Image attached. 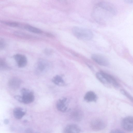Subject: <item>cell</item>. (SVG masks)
<instances>
[{"label": "cell", "instance_id": "1", "mask_svg": "<svg viewBox=\"0 0 133 133\" xmlns=\"http://www.w3.org/2000/svg\"><path fill=\"white\" fill-rule=\"evenodd\" d=\"M72 32L76 37L80 40L88 41L93 37V34L91 30L82 27L75 26L72 28Z\"/></svg>", "mask_w": 133, "mask_h": 133}, {"label": "cell", "instance_id": "2", "mask_svg": "<svg viewBox=\"0 0 133 133\" xmlns=\"http://www.w3.org/2000/svg\"><path fill=\"white\" fill-rule=\"evenodd\" d=\"M21 91V95L14 96V98L17 100L25 104L31 103L34 101V96L32 91L27 89L23 88Z\"/></svg>", "mask_w": 133, "mask_h": 133}, {"label": "cell", "instance_id": "3", "mask_svg": "<svg viewBox=\"0 0 133 133\" xmlns=\"http://www.w3.org/2000/svg\"><path fill=\"white\" fill-rule=\"evenodd\" d=\"M100 72L102 76L103 83L111 84L116 88L119 87V84L113 76L103 71H101Z\"/></svg>", "mask_w": 133, "mask_h": 133}, {"label": "cell", "instance_id": "4", "mask_svg": "<svg viewBox=\"0 0 133 133\" xmlns=\"http://www.w3.org/2000/svg\"><path fill=\"white\" fill-rule=\"evenodd\" d=\"M121 125L125 130L128 132L133 131V117L128 116L122 120Z\"/></svg>", "mask_w": 133, "mask_h": 133}, {"label": "cell", "instance_id": "5", "mask_svg": "<svg viewBox=\"0 0 133 133\" xmlns=\"http://www.w3.org/2000/svg\"><path fill=\"white\" fill-rule=\"evenodd\" d=\"M92 59L99 65L104 66H107L109 63L108 59L105 57L100 54H94L91 56Z\"/></svg>", "mask_w": 133, "mask_h": 133}, {"label": "cell", "instance_id": "6", "mask_svg": "<svg viewBox=\"0 0 133 133\" xmlns=\"http://www.w3.org/2000/svg\"><path fill=\"white\" fill-rule=\"evenodd\" d=\"M36 65L37 71L38 73H42L46 72L48 69L49 63L45 59H40L38 60Z\"/></svg>", "mask_w": 133, "mask_h": 133}, {"label": "cell", "instance_id": "7", "mask_svg": "<svg viewBox=\"0 0 133 133\" xmlns=\"http://www.w3.org/2000/svg\"><path fill=\"white\" fill-rule=\"evenodd\" d=\"M106 124L104 122L100 119H95L93 120L90 123V127L94 130L98 131L105 128Z\"/></svg>", "mask_w": 133, "mask_h": 133}, {"label": "cell", "instance_id": "8", "mask_svg": "<svg viewBox=\"0 0 133 133\" xmlns=\"http://www.w3.org/2000/svg\"><path fill=\"white\" fill-rule=\"evenodd\" d=\"M14 58L18 67H24L26 65L27 63V59L24 55L17 54L14 55Z\"/></svg>", "mask_w": 133, "mask_h": 133}, {"label": "cell", "instance_id": "9", "mask_svg": "<svg viewBox=\"0 0 133 133\" xmlns=\"http://www.w3.org/2000/svg\"><path fill=\"white\" fill-rule=\"evenodd\" d=\"M57 109L62 112H65L67 109V99L65 97H62L58 99L56 104Z\"/></svg>", "mask_w": 133, "mask_h": 133}, {"label": "cell", "instance_id": "10", "mask_svg": "<svg viewBox=\"0 0 133 133\" xmlns=\"http://www.w3.org/2000/svg\"><path fill=\"white\" fill-rule=\"evenodd\" d=\"M80 129L77 125L71 124L67 125L64 130V133H80Z\"/></svg>", "mask_w": 133, "mask_h": 133}, {"label": "cell", "instance_id": "11", "mask_svg": "<svg viewBox=\"0 0 133 133\" xmlns=\"http://www.w3.org/2000/svg\"><path fill=\"white\" fill-rule=\"evenodd\" d=\"M21 83V81L19 79L15 77L13 78L9 81L8 85L12 89H16L19 88Z\"/></svg>", "mask_w": 133, "mask_h": 133}, {"label": "cell", "instance_id": "12", "mask_svg": "<svg viewBox=\"0 0 133 133\" xmlns=\"http://www.w3.org/2000/svg\"><path fill=\"white\" fill-rule=\"evenodd\" d=\"M97 98L96 95L93 91H90L87 92L84 96V99L88 102H95Z\"/></svg>", "mask_w": 133, "mask_h": 133}, {"label": "cell", "instance_id": "13", "mask_svg": "<svg viewBox=\"0 0 133 133\" xmlns=\"http://www.w3.org/2000/svg\"><path fill=\"white\" fill-rule=\"evenodd\" d=\"M70 116L73 120L78 122L81 120L83 115L81 111L78 110H76L71 113Z\"/></svg>", "mask_w": 133, "mask_h": 133}, {"label": "cell", "instance_id": "14", "mask_svg": "<svg viewBox=\"0 0 133 133\" xmlns=\"http://www.w3.org/2000/svg\"><path fill=\"white\" fill-rule=\"evenodd\" d=\"M14 116L17 119L21 118L25 115V112L23 109L18 107L15 108L13 111Z\"/></svg>", "mask_w": 133, "mask_h": 133}, {"label": "cell", "instance_id": "15", "mask_svg": "<svg viewBox=\"0 0 133 133\" xmlns=\"http://www.w3.org/2000/svg\"><path fill=\"white\" fill-rule=\"evenodd\" d=\"M52 81L54 83L58 85L61 86L64 84V80L60 75H57L54 77Z\"/></svg>", "mask_w": 133, "mask_h": 133}, {"label": "cell", "instance_id": "16", "mask_svg": "<svg viewBox=\"0 0 133 133\" xmlns=\"http://www.w3.org/2000/svg\"><path fill=\"white\" fill-rule=\"evenodd\" d=\"M24 28L27 30L35 33L41 34L42 32V31L41 30L30 25H25Z\"/></svg>", "mask_w": 133, "mask_h": 133}, {"label": "cell", "instance_id": "17", "mask_svg": "<svg viewBox=\"0 0 133 133\" xmlns=\"http://www.w3.org/2000/svg\"><path fill=\"white\" fill-rule=\"evenodd\" d=\"M120 91L122 95L127 98L133 103V97L128 92L123 89H121Z\"/></svg>", "mask_w": 133, "mask_h": 133}, {"label": "cell", "instance_id": "18", "mask_svg": "<svg viewBox=\"0 0 133 133\" xmlns=\"http://www.w3.org/2000/svg\"><path fill=\"white\" fill-rule=\"evenodd\" d=\"M2 23L12 27H17L19 25V24L17 22L8 21H3Z\"/></svg>", "mask_w": 133, "mask_h": 133}, {"label": "cell", "instance_id": "19", "mask_svg": "<svg viewBox=\"0 0 133 133\" xmlns=\"http://www.w3.org/2000/svg\"><path fill=\"white\" fill-rule=\"evenodd\" d=\"M0 69L2 70L6 69L8 68L5 61L3 59H0Z\"/></svg>", "mask_w": 133, "mask_h": 133}, {"label": "cell", "instance_id": "20", "mask_svg": "<svg viewBox=\"0 0 133 133\" xmlns=\"http://www.w3.org/2000/svg\"><path fill=\"white\" fill-rule=\"evenodd\" d=\"M110 133H125L122 130L116 129L112 130L110 132Z\"/></svg>", "mask_w": 133, "mask_h": 133}, {"label": "cell", "instance_id": "21", "mask_svg": "<svg viewBox=\"0 0 133 133\" xmlns=\"http://www.w3.org/2000/svg\"><path fill=\"white\" fill-rule=\"evenodd\" d=\"M5 44L4 41L3 39H1L0 43V48L1 49H2L4 47Z\"/></svg>", "mask_w": 133, "mask_h": 133}, {"label": "cell", "instance_id": "22", "mask_svg": "<svg viewBox=\"0 0 133 133\" xmlns=\"http://www.w3.org/2000/svg\"><path fill=\"white\" fill-rule=\"evenodd\" d=\"M126 3L133 5V0H126L124 1Z\"/></svg>", "mask_w": 133, "mask_h": 133}, {"label": "cell", "instance_id": "23", "mask_svg": "<svg viewBox=\"0 0 133 133\" xmlns=\"http://www.w3.org/2000/svg\"><path fill=\"white\" fill-rule=\"evenodd\" d=\"M9 122V121L7 119H5L4 121V123L5 124H8Z\"/></svg>", "mask_w": 133, "mask_h": 133}, {"label": "cell", "instance_id": "24", "mask_svg": "<svg viewBox=\"0 0 133 133\" xmlns=\"http://www.w3.org/2000/svg\"></svg>", "mask_w": 133, "mask_h": 133}]
</instances>
